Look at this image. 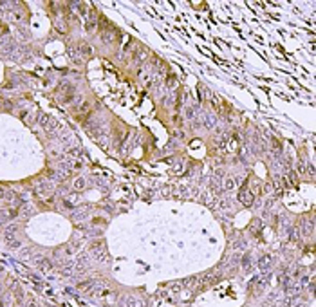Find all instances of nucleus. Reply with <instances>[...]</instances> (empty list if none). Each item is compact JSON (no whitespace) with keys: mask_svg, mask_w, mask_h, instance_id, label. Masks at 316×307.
<instances>
[{"mask_svg":"<svg viewBox=\"0 0 316 307\" xmlns=\"http://www.w3.org/2000/svg\"><path fill=\"white\" fill-rule=\"evenodd\" d=\"M238 199H240V202H242V204H246V206H251V204H253V193H251V192H248L246 188H242V190H240Z\"/></svg>","mask_w":316,"mask_h":307,"instance_id":"obj_1","label":"nucleus"},{"mask_svg":"<svg viewBox=\"0 0 316 307\" xmlns=\"http://www.w3.org/2000/svg\"><path fill=\"white\" fill-rule=\"evenodd\" d=\"M146 58H148V49H138V53H135V60L138 61H145Z\"/></svg>","mask_w":316,"mask_h":307,"instance_id":"obj_2","label":"nucleus"},{"mask_svg":"<svg viewBox=\"0 0 316 307\" xmlns=\"http://www.w3.org/2000/svg\"><path fill=\"white\" fill-rule=\"evenodd\" d=\"M269 262H271V257H267V255H266V257H262V258H260V265H262V268H267V265H269Z\"/></svg>","mask_w":316,"mask_h":307,"instance_id":"obj_3","label":"nucleus"},{"mask_svg":"<svg viewBox=\"0 0 316 307\" xmlns=\"http://www.w3.org/2000/svg\"><path fill=\"white\" fill-rule=\"evenodd\" d=\"M226 188H235V181H233V179L226 181Z\"/></svg>","mask_w":316,"mask_h":307,"instance_id":"obj_4","label":"nucleus"},{"mask_svg":"<svg viewBox=\"0 0 316 307\" xmlns=\"http://www.w3.org/2000/svg\"><path fill=\"white\" fill-rule=\"evenodd\" d=\"M168 85H175V78L174 76H168Z\"/></svg>","mask_w":316,"mask_h":307,"instance_id":"obj_5","label":"nucleus"},{"mask_svg":"<svg viewBox=\"0 0 316 307\" xmlns=\"http://www.w3.org/2000/svg\"><path fill=\"white\" fill-rule=\"evenodd\" d=\"M83 184H85V182H83L81 179H78V181H76V188H83Z\"/></svg>","mask_w":316,"mask_h":307,"instance_id":"obj_6","label":"nucleus"}]
</instances>
